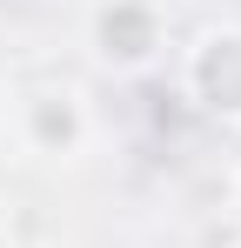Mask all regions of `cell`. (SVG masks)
<instances>
[{"instance_id":"cell-1","label":"cell","mask_w":241,"mask_h":248,"mask_svg":"<svg viewBox=\"0 0 241 248\" xmlns=\"http://www.w3.org/2000/svg\"><path fill=\"white\" fill-rule=\"evenodd\" d=\"M20 141L27 155H74L87 141V108L74 87H34L20 94Z\"/></svg>"},{"instance_id":"cell-2","label":"cell","mask_w":241,"mask_h":248,"mask_svg":"<svg viewBox=\"0 0 241 248\" xmlns=\"http://www.w3.org/2000/svg\"><path fill=\"white\" fill-rule=\"evenodd\" d=\"M154 47H161L154 7H141V0H107V7L94 14V54H101L107 67H148Z\"/></svg>"},{"instance_id":"cell-3","label":"cell","mask_w":241,"mask_h":248,"mask_svg":"<svg viewBox=\"0 0 241 248\" xmlns=\"http://www.w3.org/2000/svg\"><path fill=\"white\" fill-rule=\"evenodd\" d=\"M188 87L201 94V108L241 114V34H208L188 61Z\"/></svg>"}]
</instances>
